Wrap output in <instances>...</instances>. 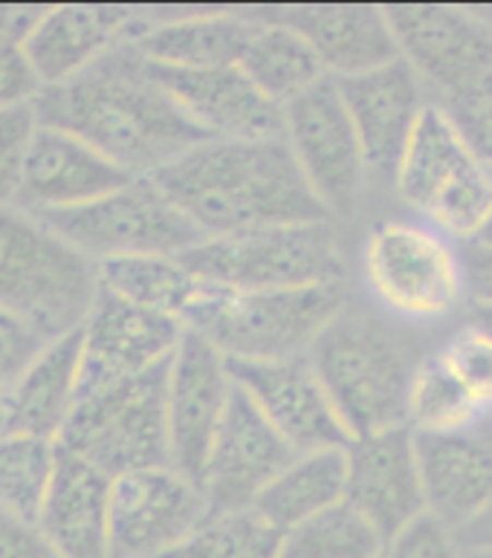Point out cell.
I'll list each match as a JSON object with an SVG mask.
<instances>
[{"mask_svg": "<svg viewBox=\"0 0 492 558\" xmlns=\"http://www.w3.org/2000/svg\"><path fill=\"white\" fill-rule=\"evenodd\" d=\"M284 142L327 215H351L371 177L336 78L327 75L284 108Z\"/></svg>", "mask_w": 492, "mask_h": 558, "instance_id": "11", "label": "cell"}, {"mask_svg": "<svg viewBox=\"0 0 492 558\" xmlns=\"http://www.w3.org/2000/svg\"><path fill=\"white\" fill-rule=\"evenodd\" d=\"M460 558H492V544H464Z\"/></svg>", "mask_w": 492, "mask_h": 558, "instance_id": "46", "label": "cell"}, {"mask_svg": "<svg viewBox=\"0 0 492 558\" xmlns=\"http://www.w3.org/2000/svg\"><path fill=\"white\" fill-rule=\"evenodd\" d=\"M157 21V12L131 7H47L24 52L33 61L44 90L73 82L108 52L136 41Z\"/></svg>", "mask_w": 492, "mask_h": 558, "instance_id": "18", "label": "cell"}, {"mask_svg": "<svg viewBox=\"0 0 492 558\" xmlns=\"http://www.w3.org/2000/svg\"><path fill=\"white\" fill-rule=\"evenodd\" d=\"M490 420L467 388L452 376V371L437 356V348L420 362L411 379L406 402V425L415 434H458L472 432Z\"/></svg>", "mask_w": 492, "mask_h": 558, "instance_id": "31", "label": "cell"}, {"mask_svg": "<svg viewBox=\"0 0 492 558\" xmlns=\"http://www.w3.org/2000/svg\"><path fill=\"white\" fill-rule=\"evenodd\" d=\"M151 180L203 238L331 220L284 136L209 140L159 168Z\"/></svg>", "mask_w": 492, "mask_h": 558, "instance_id": "2", "label": "cell"}, {"mask_svg": "<svg viewBox=\"0 0 492 558\" xmlns=\"http://www.w3.org/2000/svg\"><path fill=\"white\" fill-rule=\"evenodd\" d=\"M96 295V260L29 211L0 206V307L56 342L82 330Z\"/></svg>", "mask_w": 492, "mask_h": 558, "instance_id": "5", "label": "cell"}, {"mask_svg": "<svg viewBox=\"0 0 492 558\" xmlns=\"http://www.w3.org/2000/svg\"><path fill=\"white\" fill-rule=\"evenodd\" d=\"M44 348L47 339L38 330L0 307V391H7Z\"/></svg>", "mask_w": 492, "mask_h": 558, "instance_id": "39", "label": "cell"}, {"mask_svg": "<svg viewBox=\"0 0 492 558\" xmlns=\"http://www.w3.org/2000/svg\"><path fill=\"white\" fill-rule=\"evenodd\" d=\"M464 544L446 521L425 509L385 542L383 558H460Z\"/></svg>", "mask_w": 492, "mask_h": 558, "instance_id": "38", "label": "cell"}, {"mask_svg": "<svg viewBox=\"0 0 492 558\" xmlns=\"http://www.w3.org/2000/svg\"><path fill=\"white\" fill-rule=\"evenodd\" d=\"M96 267H99V283L108 292L131 301L136 307L175 316L180 322L201 290V281L189 272L180 255L110 258Z\"/></svg>", "mask_w": 492, "mask_h": 558, "instance_id": "30", "label": "cell"}, {"mask_svg": "<svg viewBox=\"0 0 492 558\" xmlns=\"http://www.w3.org/2000/svg\"><path fill=\"white\" fill-rule=\"evenodd\" d=\"M460 544H492V504L484 515H478L469 526L458 533Z\"/></svg>", "mask_w": 492, "mask_h": 558, "instance_id": "44", "label": "cell"}, {"mask_svg": "<svg viewBox=\"0 0 492 558\" xmlns=\"http://www.w3.org/2000/svg\"><path fill=\"white\" fill-rule=\"evenodd\" d=\"M38 128L41 122H38L35 105L0 110V206H15L26 154Z\"/></svg>", "mask_w": 492, "mask_h": 558, "instance_id": "37", "label": "cell"}, {"mask_svg": "<svg viewBox=\"0 0 492 558\" xmlns=\"http://www.w3.org/2000/svg\"><path fill=\"white\" fill-rule=\"evenodd\" d=\"M168 365L75 402L59 446L108 477L171 466Z\"/></svg>", "mask_w": 492, "mask_h": 558, "instance_id": "9", "label": "cell"}, {"mask_svg": "<svg viewBox=\"0 0 492 558\" xmlns=\"http://www.w3.org/2000/svg\"><path fill=\"white\" fill-rule=\"evenodd\" d=\"M336 84L362 142L368 177L394 185L403 150L432 105L429 90L403 59L353 78H336Z\"/></svg>", "mask_w": 492, "mask_h": 558, "instance_id": "19", "label": "cell"}, {"mask_svg": "<svg viewBox=\"0 0 492 558\" xmlns=\"http://www.w3.org/2000/svg\"><path fill=\"white\" fill-rule=\"evenodd\" d=\"M255 33L250 12H189L157 15L148 33L136 38V50L159 68L224 70L238 68Z\"/></svg>", "mask_w": 492, "mask_h": 558, "instance_id": "27", "label": "cell"}, {"mask_svg": "<svg viewBox=\"0 0 492 558\" xmlns=\"http://www.w3.org/2000/svg\"><path fill=\"white\" fill-rule=\"evenodd\" d=\"M469 322L492 336V304H469Z\"/></svg>", "mask_w": 492, "mask_h": 558, "instance_id": "45", "label": "cell"}, {"mask_svg": "<svg viewBox=\"0 0 492 558\" xmlns=\"http://www.w3.org/2000/svg\"><path fill=\"white\" fill-rule=\"evenodd\" d=\"M284 533L255 507L212 509L189 538L163 558H281Z\"/></svg>", "mask_w": 492, "mask_h": 558, "instance_id": "32", "label": "cell"}, {"mask_svg": "<svg viewBox=\"0 0 492 558\" xmlns=\"http://www.w3.org/2000/svg\"><path fill=\"white\" fill-rule=\"evenodd\" d=\"M44 84L35 73L24 44H0V110L35 105Z\"/></svg>", "mask_w": 492, "mask_h": 558, "instance_id": "40", "label": "cell"}, {"mask_svg": "<svg viewBox=\"0 0 492 558\" xmlns=\"http://www.w3.org/2000/svg\"><path fill=\"white\" fill-rule=\"evenodd\" d=\"M110 489L113 477L59 446L56 477L38 515V526L61 558H113Z\"/></svg>", "mask_w": 492, "mask_h": 558, "instance_id": "25", "label": "cell"}, {"mask_svg": "<svg viewBox=\"0 0 492 558\" xmlns=\"http://www.w3.org/2000/svg\"><path fill=\"white\" fill-rule=\"evenodd\" d=\"M437 356L467 388L478 409L492 417V336L467 322L443 339Z\"/></svg>", "mask_w": 492, "mask_h": 558, "instance_id": "35", "label": "cell"}, {"mask_svg": "<svg viewBox=\"0 0 492 558\" xmlns=\"http://www.w3.org/2000/svg\"><path fill=\"white\" fill-rule=\"evenodd\" d=\"M185 330L180 318L136 307L99 283V295L82 325L79 400L171 362Z\"/></svg>", "mask_w": 492, "mask_h": 558, "instance_id": "13", "label": "cell"}, {"mask_svg": "<svg viewBox=\"0 0 492 558\" xmlns=\"http://www.w3.org/2000/svg\"><path fill=\"white\" fill-rule=\"evenodd\" d=\"M229 374L292 454L351 442L308 356L284 362H229Z\"/></svg>", "mask_w": 492, "mask_h": 558, "instance_id": "16", "label": "cell"}, {"mask_svg": "<svg viewBox=\"0 0 492 558\" xmlns=\"http://www.w3.org/2000/svg\"><path fill=\"white\" fill-rule=\"evenodd\" d=\"M0 558H61L35 521L0 509Z\"/></svg>", "mask_w": 492, "mask_h": 558, "instance_id": "41", "label": "cell"}, {"mask_svg": "<svg viewBox=\"0 0 492 558\" xmlns=\"http://www.w3.org/2000/svg\"><path fill=\"white\" fill-rule=\"evenodd\" d=\"M490 420H492V417H490Z\"/></svg>", "mask_w": 492, "mask_h": 558, "instance_id": "49", "label": "cell"}, {"mask_svg": "<svg viewBox=\"0 0 492 558\" xmlns=\"http://www.w3.org/2000/svg\"><path fill=\"white\" fill-rule=\"evenodd\" d=\"M434 350V348H432ZM432 350L418 327L374 304L345 301L308 359L351 440L406 425L411 379Z\"/></svg>", "mask_w": 492, "mask_h": 558, "instance_id": "3", "label": "cell"}, {"mask_svg": "<svg viewBox=\"0 0 492 558\" xmlns=\"http://www.w3.org/2000/svg\"><path fill=\"white\" fill-rule=\"evenodd\" d=\"M238 68L267 99L276 101L278 108H287L301 93H308L322 78H327L319 56L299 33L281 24L261 21V17H255V33Z\"/></svg>", "mask_w": 492, "mask_h": 558, "instance_id": "29", "label": "cell"}, {"mask_svg": "<svg viewBox=\"0 0 492 558\" xmlns=\"http://www.w3.org/2000/svg\"><path fill=\"white\" fill-rule=\"evenodd\" d=\"M460 258H464L469 304H492V246L467 241V246L460 250Z\"/></svg>", "mask_w": 492, "mask_h": 558, "instance_id": "42", "label": "cell"}, {"mask_svg": "<svg viewBox=\"0 0 492 558\" xmlns=\"http://www.w3.org/2000/svg\"><path fill=\"white\" fill-rule=\"evenodd\" d=\"M394 192L418 220L452 241H472L492 215V168L460 142L441 108L429 105L403 150Z\"/></svg>", "mask_w": 492, "mask_h": 558, "instance_id": "8", "label": "cell"}, {"mask_svg": "<svg viewBox=\"0 0 492 558\" xmlns=\"http://www.w3.org/2000/svg\"><path fill=\"white\" fill-rule=\"evenodd\" d=\"M59 442L29 437V434H3L0 437V509L35 521L41 515L44 500L56 477Z\"/></svg>", "mask_w": 492, "mask_h": 558, "instance_id": "33", "label": "cell"}, {"mask_svg": "<svg viewBox=\"0 0 492 558\" xmlns=\"http://www.w3.org/2000/svg\"><path fill=\"white\" fill-rule=\"evenodd\" d=\"M345 484H348V446L308 451V454H296L252 507L278 533H290L313 515L345 500Z\"/></svg>", "mask_w": 492, "mask_h": 558, "instance_id": "28", "label": "cell"}, {"mask_svg": "<svg viewBox=\"0 0 492 558\" xmlns=\"http://www.w3.org/2000/svg\"><path fill=\"white\" fill-rule=\"evenodd\" d=\"M362 278L376 307L406 325H437L467 299L464 258L449 234L423 220H383L362 246Z\"/></svg>", "mask_w": 492, "mask_h": 558, "instance_id": "6", "label": "cell"}, {"mask_svg": "<svg viewBox=\"0 0 492 558\" xmlns=\"http://www.w3.org/2000/svg\"><path fill=\"white\" fill-rule=\"evenodd\" d=\"M385 538L348 500L284 533L281 558H383Z\"/></svg>", "mask_w": 492, "mask_h": 558, "instance_id": "34", "label": "cell"}, {"mask_svg": "<svg viewBox=\"0 0 492 558\" xmlns=\"http://www.w3.org/2000/svg\"><path fill=\"white\" fill-rule=\"evenodd\" d=\"M203 489L175 466L113 477L110 550L113 558H163L209 515Z\"/></svg>", "mask_w": 492, "mask_h": 558, "instance_id": "14", "label": "cell"}, {"mask_svg": "<svg viewBox=\"0 0 492 558\" xmlns=\"http://www.w3.org/2000/svg\"><path fill=\"white\" fill-rule=\"evenodd\" d=\"M151 73L209 140L255 142L284 136V108L267 99L241 68L177 70L151 64Z\"/></svg>", "mask_w": 492, "mask_h": 558, "instance_id": "21", "label": "cell"}, {"mask_svg": "<svg viewBox=\"0 0 492 558\" xmlns=\"http://www.w3.org/2000/svg\"><path fill=\"white\" fill-rule=\"evenodd\" d=\"M189 272L220 290H301L345 276L339 234L331 220L284 223L206 238L180 255Z\"/></svg>", "mask_w": 492, "mask_h": 558, "instance_id": "7", "label": "cell"}, {"mask_svg": "<svg viewBox=\"0 0 492 558\" xmlns=\"http://www.w3.org/2000/svg\"><path fill=\"white\" fill-rule=\"evenodd\" d=\"M441 108L452 131L476 154L484 166L492 168V73L481 75L467 87L432 101Z\"/></svg>", "mask_w": 492, "mask_h": 558, "instance_id": "36", "label": "cell"}, {"mask_svg": "<svg viewBox=\"0 0 492 558\" xmlns=\"http://www.w3.org/2000/svg\"><path fill=\"white\" fill-rule=\"evenodd\" d=\"M82 330L61 336L29 362L7 388V434L61 440L79 402Z\"/></svg>", "mask_w": 492, "mask_h": 558, "instance_id": "26", "label": "cell"}, {"mask_svg": "<svg viewBox=\"0 0 492 558\" xmlns=\"http://www.w3.org/2000/svg\"><path fill=\"white\" fill-rule=\"evenodd\" d=\"M35 217L96 264L134 255H183L206 241L151 177H136L134 183L75 209Z\"/></svg>", "mask_w": 492, "mask_h": 558, "instance_id": "10", "label": "cell"}, {"mask_svg": "<svg viewBox=\"0 0 492 558\" xmlns=\"http://www.w3.org/2000/svg\"><path fill=\"white\" fill-rule=\"evenodd\" d=\"M134 180V174H128L125 168L110 162L79 136L41 125L26 154L15 206L29 215L75 209Z\"/></svg>", "mask_w": 492, "mask_h": 558, "instance_id": "22", "label": "cell"}, {"mask_svg": "<svg viewBox=\"0 0 492 558\" xmlns=\"http://www.w3.org/2000/svg\"><path fill=\"white\" fill-rule=\"evenodd\" d=\"M292 458L290 446L235 385L201 481L209 509L252 507Z\"/></svg>", "mask_w": 492, "mask_h": 558, "instance_id": "20", "label": "cell"}, {"mask_svg": "<svg viewBox=\"0 0 492 558\" xmlns=\"http://www.w3.org/2000/svg\"><path fill=\"white\" fill-rule=\"evenodd\" d=\"M7 420H9V414H7V391H0V437L7 434Z\"/></svg>", "mask_w": 492, "mask_h": 558, "instance_id": "47", "label": "cell"}, {"mask_svg": "<svg viewBox=\"0 0 492 558\" xmlns=\"http://www.w3.org/2000/svg\"><path fill=\"white\" fill-rule=\"evenodd\" d=\"M425 509L460 533L492 504V420L472 432L415 434Z\"/></svg>", "mask_w": 492, "mask_h": 558, "instance_id": "24", "label": "cell"}, {"mask_svg": "<svg viewBox=\"0 0 492 558\" xmlns=\"http://www.w3.org/2000/svg\"><path fill=\"white\" fill-rule=\"evenodd\" d=\"M345 301L343 281L259 292L201 283L183 325L220 350L226 362H284L308 356Z\"/></svg>", "mask_w": 492, "mask_h": 558, "instance_id": "4", "label": "cell"}, {"mask_svg": "<svg viewBox=\"0 0 492 558\" xmlns=\"http://www.w3.org/2000/svg\"><path fill=\"white\" fill-rule=\"evenodd\" d=\"M385 15L432 101L492 73V15L460 7H385Z\"/></svg>", "mask_w": 492, "mask_h": 558, "instance_id": "12", "label": "cell"}, {"mask_svg": "<svg viewBox=\"0 0 492 558\" xmlns=\"http://www.w3.org/2000/svg\"><path fill=\"white\" fill-rule=\"evenodd\" d=\"M41 125L79 136L128 174L151 177L209 136L177 108L136 44H122L73 82L35 99Z\"/></svg>", "mask_w": 492, "mask_h": 558, "instance_id": "1", "label": "cell"}, {"mask_svg": "<svg viewBox=\"0 0 492 558\" xmlns=\"http://www.w3.org/2000/svg\"><path fill=\"white\" fill-rule=\"evenodd\" d=\"M232 393L235 379L224 353L185 330L168 365V442L171 466L197 486Z\"/></svg>", "mask_w": 492, "mask_h": 558, "instance_id": "15", "label": "cell"}, {"mask_svg": "<svg viewBox=\"0 0 492 558\" xmlns=\"http://www.w3.org/2000/svg\"><path fill=\"white\" fill-rule=\"evenodd\" d=\"M345 500L368 518L385 542L425 512L418 440L409 425H394L348 442Z\"/></svg>", "mask_w": 492, "mask_h": 558, "instance_id": "17", "label": "cell"}, {"mask_svg": "<svg viewBox=\"0 0 492 558\" xmlns=\"http://www.w3.org/2000/svg\"><path fill=\"white\" fill-rule=\"evenodd\" d=\"M261 21L299 33L331 78H353L400 59L385 9L376 7H273L252 12Z\"/></svg>", "mask_w": 492, "mask_h": 558, "instance_id": "23", "label": "cell"}, {"mask_svg": "<svg viewBox=\"0 0 492 558\" xmlns=\"http://www.w3.org/2000/svg\"><path fill=\"white\" fill-rule=\"evenodd\" d=\"M472 241L487 243V246H492V215H490V220H487V223H484V229H481V232H478V238H472Z\"/></svg>", "mask_w": 492, "mask_h": 558, "instance_id": "48", "label": "cell"}, {"mask_svg": "<svg viewBox=\"0 0 492 558\" xmlns=\"http://www.w3.org/2000/svg\"><path fill=\"white\" fill-rule=\"evenodd\" d=\"M41 15V7H0V44H24Z\"/></svg>", "mask_w": 492, "mask_h": 558, "instance_id": "43", "label": "cell"}]
</instances>
